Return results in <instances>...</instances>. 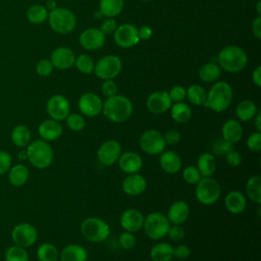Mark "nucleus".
<instances>
[{
  "instance_id": "obj_1",
  "label": "nucleus",
  "mask_w": 261,
  "mask_h": 261,
  "mask_svg": "<svg viewBox=\"0 0 261 261\" xmlns=\"http://www.w3.org/2000/svg\"><path fill=\"white\" fill-rule=\"evenodd\" d=\"M134 111L133 103L128 98L122 95H114L108 97L102 106V112L105 117L115 123L127 120Z\"/></svg>"
},
{
  "instance_id": "obj_2",
  "label": "nucleus",
  "mask_w": 261,
  "mask_h": 261,
  "mask_svg": "<svg viewBox=\"0 0 261 261\" xmlns=\"http://www.w3.org/2000/svg\"><path fill=\"white\" fill-rule=\"evenodd\" d=\"M27 159L38 169L48 168L54 159V152L50 144L42 139L31 141L25 149Z\"/></svg>"
},
{
  "instance_id": "obj_3",
  "label": "nucleus",
  "mask_w": 261,
  "mask_h": 261,
  "mask_svg": "<svg viewBox=\"0 0 261 261\" xmlns=\"http://www.w3.org/2000/svg\"><path fill=\"white\" fill-rule=\"evenodd\" d=\"M232 96V89L226 82H217L207 93L204 106L214 112H222L230 105Z\"/></svg>"
},
{
  "instance_id": "obj_4",
  "label": "nucleus",
  "mask_w": 261,
  "mask_h": 261,
  "mask_svg": "<svg viewBox=\"0 0 261 261\" xmlns=\"http://www.w3.org/2000/svg\"><path fill=\"white\" fill-rule=\"evenodd\" d=\"M218 64L229 72L241 71L247 65L248 57L245 51L238 46H226L218 54Z\"/></svg>"
},
{
  "instance_id": "obj_5",
  "label": "nucleus",
  "mask_w": 261,
  "mask_h": 261,
  "mask_svg": "<svg viewBox=\"0 0 261 261\" xmlns=\"http://www.w3.org/2000/svg\"><path fill=\"white\" fill-rule=\"evenodd\" d=\"M48 19L50 28L61 35L69 34L76 25V18L73 12L63 7H56L50 10Z\"/></svg>"
},
{
  "instance_id": "obj_6",
  "label": "nucleus",
  "mask_w": 261,
  "mask_h": 261,
  "mask_svg": "<svg viewBox=\"0 0 261 261\" xmlns=\"http://www.w3.org/2000/svg\"><path fill=\"white\" fill-rule=\"evenodd\" d=\"M81 232L86 240L92 243H102L109 237L110 227L103 219L92 216L82 222Z\"/></svg>"
},
{
  "instance_id": "obj_7",
  "label": "nucleus",
  "mask_w": 261,
  "mask_h": 261,
  "mask_svg": "<svg viewBox=\"0 0 261 261\" xmlns=\"http://www.w3.org/2000/svg\"><path fill=\"white\" fill-rule=\"evenodd\" d=\"M170 222L162 212H151L145 217L143 227L145 234L151 240H161L166 237Z\"/></svg>"
},
{
  "instance_id": "obj_8",
  "label": "nucleus",
  "mask_w": 261,
  "mask_h": 261,
  "mask_svg": "<svg viewBox=\"0 0 261 261\" xmlns=\"http://www.w3.org/2000/svg\"><path fill=\"white\" fill-rule=\"evenodd\" d=\"M221 194L220 185L212 176H204L196 184V198L203 205H212Z\"/></svg>"
},
{
  "instance_id": "obj_9",
  "label": "nucleus",
  "mask_w": 261,
  "mask_h": 261,
  "mask_svg": "<svg viewBox=\"0 0 261 261\" xmlns=\"http://www.w3.org/2000/svg\"><path fill=\"white\" fill-rule=\"evenodd\" d=\"M121 60L115 55L101 57L94 66L95 74L101 80H112L121 71Z\"/></svg>"
},
{
  "instance_id": "obj_10",
  "label": "nucleus",
  "mask_w": 261,
  "mask_h": 261,
  "mask_svg": "<svg viewBox=\"0 0 261 261\" xmlns=\"http://www.w3.org/2000/svg\"><path fill=\"white\" fill-rule=\"evenodd\" d=\"M139 145L142 151L149 155L161 154L166 147L163 135L156 129L145 130L140 136Z\"/></svg>"
},
{
  "instance_id": "obj_11",
  "label": "nucleus",
  "mask_w": 261,
  "mask_h": 261,
  "mask_svg": "<svg viewBox=\"0 0 261 261\" xmlns=\"http://www.w3.org/2000/svg\"><path fill=\"white\" fill-rule=\"evenodd\" d=\"M37 228L29 222L17 223L11 230V240L13 244L23 248L33 246L37 242Z\"/></svg>"
},
{
  "instance_id": "obj_12",
  "label": "nucleus",
  "mask_w": 261,
  "mask_h": 261,
  "mask_svg": "<svg viewBox=\"0 0 261 261\" xmlns=\"http://www.w3.org/2000/svg\"><path fill=\"white\" fill-rule=\"evenodd\" d=\"M46 110L50 118L61 121L64 120L70 111V105L68 100L60 94L51 96L46 103Z\"/></svg>"
},
{
  "instance_id": "obj_13",
  "label": "nucleus",
  "mask_w": 261,
  "mask_h": 261,
  "mask_svg": "<svg viewBox=\"0 0 261 261\" xmlns=\"http://www.w3.org/2000/svg\"><path fill=\"white\" fill-rule=\"evenodd\" d=\"M114 41L121 48H130L140 41L138 29L130 23H123L114 31Z\"/></svg>"
},
{
  "instance_id": "obj_14",
  "label": "nucleus",
  "mask_w": 261,
  "mask_h": 261,
  "mask_svg": "<svg viewBox=\"0 0 261 261\" xmlns=\"http://www.w3.org/2000/svg\"><path fill=\"white\" fill-rule=\"evenodd\" d=\"M121 151L120 144L115 140H108L104 142L97 151V157L101 164L110 166L117 162Z\"/></svg>"
},
{
  "instance_id": "obj_15",
  "label": "nucleus",
  "mask_w": 261,
  "mask_h": 261,
  "mask_svg": "<svg viewBox=\"0 0 261 261\" xmlns=\"http://www.w3.org/2000/svg\"><path fill=\"white\" fill-rule=\"evenodd\" d=\"M77 106L82 114L89 117H95L102 112L103 102L97 94L85 93L80 97Z\"/></svg>"
},
{
  "instance_id": "obj_16",
  "label": "nucleus",
  "mask_w": 261,
  "mask_h": 261,
  "mask_svg": "<svg viewBox=\"0 0 261 261\" xmlns=\"http://www.w3.org/2000/svg\"><path fill=\"white\" fill-rule=\"evenodd\" d=\"M147 109L154 114H161L166 112L171 107V100L168 92L156 91L149 95L146 101Z\"/></svg>"
},
{
  "instance_id": "obj_17",
  "label": "nucleus",
  "mask_w": 261,
  "mask_h": 261,
  "mask_svg": "<svg viewBox=\"0 0 261 261\" xmlns=\"http://www.w3.org/2000/svg\"><path fill=\"white\" fill-rule=\"evenodd\" d=\"M144 219L145 217L141 211L135 208H128L121 213L119 223L125 231L134 233L143 227Z\"/></svg>"
},
{
  "instance_id": "obj_18",
  "label": "nucleus",
  "mask_w": 261,
  "mask_h": 261,
  "mask_svg": "<svg viewBox=\"0 0 261 261\" xmlns=\"http://www.w3.org/2000/svg\"><path fill=\"white\" fill-rule=\"evenodd\" d=\"M117 162L119 169L127 174L137 173L143 167L142 157L139 155V153L134 151H126L121 153Z\"/></svg>"
},
{
  "instance_id": "obj_19",
  "label": "nucleus",
  "mask_w": 261,
  "mask_h": 261,
  "mask_svg": "<svg viewBox=\"0 0 261 261\" xmlns=\"http://www.w3.org/2000/svg\"><path fill=\"white\" fill-rule=\"evenodd\" d=\"M105 43V35L100 29L90 28L80 36V44L87 50H98Z\"/></svg>"
},
{
  "instance_id": "obj_20",
  "label": "nucleus",
  "mask_w": 261,
  "mask_h": 261,
  "mask_svg": "<svg viewBox=\"0 0 261 261\" xmlns=\"http://www.w3.org/2000/svg\"><path fill=\"white\" fill-rule=\"evenodd\" d=\"M122 191L128 196H139L147 189V179L140 173H132L124 177L121 184Z\"/></svg>"
},
{
  "instance_id": "obj_21",
  "label": "nucleus",
  "mask_w": 261,
  "mask_h": 261,
  "mask_svg": "<svg viewBox=\"0 0 261 261\" xmlns=\"http://www.w3.org/2000/svg\"><path fill=\"white\" fill-rule=\"evenodd\" d=\"M75 55L72 50L67 47H57L51 53L50 61L54 67L59 69H68L74 64Z\"/></svg>"
},
{
  "instance_id": "obj_22",
  "label": "nucleus",
  "mask_w": 261,
  "mask_h": 261,
  "mask_svg": "<svg viewBox=\"0 0 261 261\" xmlns=\"http://www.w3.org/2000/svg\"><path fill=\"white\" fill-rule=\"evenodd\" d=\"M62 132L63 128L60 122L52 118L42 121L38 126V134L40 138L46 142L57 140L61 137Z\"/></svg>"
},
{
  "instance_id": "obj_23",
  "label": "nucleus",
  "mask_w": 261,
  "mask_h": 261,
  "mask_svg": "<svg viewBox=\"0 0 261 261\" xmlns=\"http://www.w3.org/2000/svg\"><path fill=\"white\" fill-rule=\"evenodd\" d=\"M190 215V206L182 200L173 202L167 210V219L172 224H182Z\"/></svg>"
},
{
  "instance_id": "obj_24",
  "label": "nucleus",
  "mask_w": 261,
  "mask_h": 261,
  "mask_svg": "<svg viewBox=\"0 0 261 261\" xmlns=\"http://www.w3.org/2000/svg\"><path fill=\"white\" fill-rule=\"evenodd\" d=\"M224 206L230 213L240 214L244 212L247 207V198L242 192L232 190L226 194L224 198Z\"/></svg>"
},
{
  "instance_id": "obj_25",
  "label": "nucleus",
  "mask_w": 261,
  "mask_h": 261,
  "mask_svg": "<svg viewBox=\"0 0 261 261\" xmlns=\"http://www.w3.org/2000/svg\"><path fill=\"white\" fill-rule=\"evenodd\" d=\"M159 164L163 171L169 174H174L181 168V158L174 151H165L160 154Z\"/></svg>"
},
{
  "instance_id": "obj_26",
  "label": "nucleus",
  "mask_w": 261,
  "mask_h": 261,
  "mask_svg": "<svg viewBox=\"0 0 261 261\" xmlns=\"http://www.w3.org/2000/svg\"><path fill=\"white\" fill-rule=\"evenodd\" d=\"M243 133L244 130L242 124L236 119L226 120L221 127L222 139L232 145L241 141V139L243 138Z\"/></svg>"
},
{
  "instance_id": "obj_27",
  "label": "nucleus",
  "mask_w": 261,
  "mask_h": 261,
  "mask_svg": "<svg viewBox=\"0 0 261 261\" xmlns=\"http://www.w3.org/2000/svg\"><path fill=\"white\" fill-rule=\"evenodd\" d=\"M60 261H87V250L77 244H70L65 246L59 253Z\"/></svg>"
},
{
  "instance_id": "obj_28",
  "label": "nucleus",
  "mask_w": 261,
  "mask_h": 261,
  "mask_svg": "<svg viewBox=\"0 0 261 261\" xmlns=\"http://www.w3.org/2000/svg\"><path fill=\"white\" fill-rule=\"evenodd\" d=\"M29 177H30V170L22 163L14 164L8 170V181L13 187L19 188L24 186L28 182Z\"/></svg>"
},
{
  "instance_id": "obj_29",
  "label": "nucleus",
  "mask_w": 261,
  "mask_h": 261,
  "mask_svg": "<svg viewBox=\"0 0 261 261\" xmlns=\"http://www.w3.org/2000/svg\"><path fill=\"white\" fill-rule=\"evenodd\" d=\"M10 138L14 146L18 148H24L31 143L32 133L27 125L16 124L11 130Z\"/></svg>"
},
{
  "instance_id": "obj_30",
  "label": "nucleus",
  "mask_w": 261,
  "mask_h": 261,
  "mask_svg": "<svg viewBox=\"0 0 261 261\" xmlns=\"http://www.w3.org/2000/svg\"><path fill=\"white\" fill-rule=\"evenodd\" d=\"M197 168L203 177L212 176L216 170V160L213 154L202 153L197 159Z\"/></svg>"
},
{
  "instance_id": "obj_31",
  "label": "nucleus",
  "mask_w": 261,
  "mask_h": 261,
  "mask_svg": "<svg viewBox=\"0 0 261 261\" xmlns=\"http://www.w3.org/2000/svg\"><path fill=\"white\" fill-rule=\"evenodd\" d=\"M152 261H170L173 258V247L168 243H158L150 251Z\"/></svg>"
},
{
  "instance_id": "obj_32",
  "label": "nucleus",
  "mask_w": 261,
  "mask_h": 261,
  "mask_svg": "<svg viewBox=\"0 0 261 261\" xmlns=\"http://www.w3.org/2000/svg\"><path fill=\"white\" fill-rule=\"evenodd\" d=\"M170 115L175 122L185 123L191 119L192 109L184 102H176L170 107Z\"/></svg>"
},
{
  "instance_id": "obj_33",
  "label": "nucleus",
  "mask_w": 261,
  "mask_h": 261,
  "mask_svg": "<svg viewBox=\"0 0 261 261\" xmlns=\"http://www.w3.org/2000/svg\"><path fill=\"white\" fill-rule=\"evenodd\" d=\"M246 194L254 203L261 204V176L253 175L246 182Z\"/></svg>"
},
{
  "instance_id": "obj_34",
  "label": "nucleus",
  "mask_w": 261,
  "mask_h": 261,
  "mask_svg": "<svg viewBox=\"0 0 261 261\" xmlns=\"http://www.w3.org/2000/svg\"><path fill=\"white\" fill-rule=\"evenodd\" d=\"M258 112L256 104L251 100L241 101L236 109V114L238 118L242 121H250L253 119Z\"/></svg>"
},
{
  "instance_id": "obj_35",
  "label": "nucleus",
  "mask_w": 261,
  "mask_h": 261,
  "mask_svg": "<svg viewBox=\"0 0 261 261\" xmlns=\"http://www.w3.org/2000/svg\"><path fill=\"white\" fill-rule=\"evenodd\" d=\"M123 5V0H100L99 9L102 15L114 17L122 11Z\"/></svg>"
},
{
  "instance_id": "obj_36",
  "label": "nucleus",
  "mask_w": 261,
  "mask_h": 261,
  "mask_svg": "<svg viewBox=\"0 0 261 261\" xmlns=\"http://www.w3.org/2000/svg\"><path fill=\"white\" fill-rule=\"evenodd\" d=\"M39 261H58L59 252L55 245L51 243L41 244L36 252Z\"/></svg>"
},
{
  "instance_id": "obj_37",
  "label": "nucleus",
  "mask_w": 261,
  "mask_h": 261,
  "mask_svg": "<svg viewBox=\"0 0 261 261\" xmlns=\"http://www.w3.org/2000/svg\"><path fill=\"white\" fill-rule=\"evenodd\" d=\"M49 11L46 6L41 4H34L30 6L27 10V18L30 22L39 24L43 23L46 19H48Z\"/></svg>"
},
{
  "instance_id": "obj_38",
  "label": "nucleus",
  "mask_w": 261,
  "mask_h": 261,
  "mask_svg": "<svg viewBox=\"0 0 261 261\" xmlns=\"http://www.w3.org/2000/svg\"><path fill=\"white\" fill-rule=\"evenodd\" d=\"M221 75V69L219 65L213 62L204 64L199 70L200 79L205 83H212L217 81Z\"/></svg>"
},
{
  "instance_id": "obj_39",
  "label": "nucleus",
  "mask_w": 261,
  "mask_h": 261,
  "mask_svg": "<svg viewBox=\"0 0 261 261\" xmlns=\"http://www.w3.org/2000/svg\"><path fill=\"white\" fill-rule=\"evenodd\" d=\"M206 96H207L206 91L200 85L190 86L188 88L187 94H186V98H188L189 102L194 105H197V106L204 105V103L206 101Z\"/></svg>"
},
{
  "instance_id": "obj_40",
  "label": "nucleus",
  "mask_w": 261,
  "mask_h": 261,
  "mask_svg": "<svg viewBox=\"0 0 261 261\" xmlns=\"http://www.w3.org/2000/svg\"><path fill=\"white\" fill-rule=\"evenodd\" d=\"M5 261H29V253L25 248L12 245L8 247L4 254Z\"/></svg>"
},
{
  "instance_id": "obj_41",
  "label": "nucleus",
  "mask_w": 261,
  "mask_h": 261,
  "mask_svg": "<svg viewBox=\"0 0 261 261\" xmlns=\"http://www.w3.org/2000/svg\"><path fill=\"white\" fill-rule=\"evenodd\" d=\"M74 65L82 73L85 74H90L92 71H94L95 66L93 59L87 54H81L77 57H75Z\"/></svg>"
},
{
  "instance_id": "obj_42",
  "label": "nucleus",
  "mask_w": 261,
  "mask_h": 261,
  "mask_svg": "<svg viewBox=\"0 0 261 261\" xmlns=\"http://www.w3.org/2000/svg\"><path fill=\"white\" fill-rule=\"evenodd\" d=\"M66 119V124L69 129L73 132H80L85 128L86 126V120L83 115L77 114V113H69L67 115Z\"/></svg>"
},
{
  "instance_id": "obj_43",
  "label": "nucleus",
  "mask_w": 261,
  "mask_h": 261,
  "mask_svg": "<svg viewBox=\"0 0 261 261\" xmlns=\"http://www.w3.org/2000/svg\"><path fill=\"white\" fill-rule=\"evenodd\" d=\"M203 176L195 165H189L182 170V178L189 185H196Z\"/></svg>"
},
{
  "instance_id": "obj_44",
  "label": "nucleus",
  "mask_w": 261,
  "mask_h": 261,
  "mask_svg": "<svg viewBox=\"0 0 261 261\" xmlns=\"http://www.w3.org/2000/svg\"><path fill=\"white\" fill-rule=\"evenodd\" d=\"M137 239L133 232L123 231L118 237V244L124 250H130L136 246Z\"/></svg>"
},
{
  "instance_id": "obj_45",
  "label": "nucleus",
  "mask_w": 261,
  "mask_h": 261,
  "mask_svg": "<svg viewBox=\"0 0 261 261\" xmlns=\"http://www.w3.org/2000/svg\"><path fill=\"white\" fill-rule=\"evenodd\" d=\"M246 145L248 149L252 152H259L261 150V132L252 133L246 141Z\"/></svg>"
},
{
  "instance_id": "obj_46",
  "label": "nucleus",
  "mask_w": 261,
  "mask_h": 261,
  "mask_svg": "<svg viewBox=\"0 0 261 261\" xmlns=\"http://www.w3.org/2000/svg\"><path fill=\"white\" fill-rule=\"evenodd\" d=\"M53 64L50 59H41L36 64V72L40 76H48L53 71Z\"/></svg>"
},
{
  "instance_id": "obj_47",
  "label": "nucleus",
  "mask_w": 261,
  "mask_h": 261,
  "mask_svg": "<svg viewBox=\"0 0 261 261\" xmlns=\"http://www.w3.org/2000/svg\"><path fill=\"white\" fill-rule=\"evenodd\" d=\"M12 166V156L5 150H0V175L8 172Z\"/></svg>"
},
{
  "instance_id": "obj_48",
  "label": "nucleus",
  "mask_w": 261,
  "mask_h": 261,
  "mask_svg": "<svg viewBox=\"0 0 261 261\" xmlns=\"http://www.w3.org/2000/svg\"><path fill=\"white\" fill-rule=\"evenodd\" d=\"M212 148H213V151L216 154H218V155H225V154H227L229 151H231L233 149V145L228 143L224 139L220 138V139H217L214 142Z\"/></svg>"
},
{
  "instance_id": "obj_49",
  "label": "nucleus",
  "mask_w": 261,
  "mask_h": 261,
  "mask_svg": "<svg viewBox=\"0 0 261 261\" xmlns=\"http://www.w3.org/2000/svg\"><path fill=\"white\" fill-rule=\"evenodd\" d=\"M187 90L182 86H174L168 92L171 102H182L186 99Z\"/></svg>"
},
{
  "instance_id": "obj_50",
  "label": "nucleus",
  "mask_w": 261,
  "mask_h": 261,
  "mask_svg": "<svg viewBox=\"0 0 261 261\" xmlns=\"http://www.w3.org/2000/svg\"><path fill=\"white\" fill-rule=\"evenodd\" d=\"M168 238L174 242L181 241L185 238V229L180 226V224H173L169 226L167 234Z\"/></svg>"
},
{
  "instance_id": "obj_51",
  "label": "nucleus",
  "mask_w": 261,
  "mask_h": 261,
  "mask_svg": "<svg viewBox=\"0 0 261 261\" xmlns=\"http://www.w3.org/2000/svg\"><path fill=\"white\" fill-rule=\"evenodd\" d=\"M101 91H102V94L108 98V97L116 95L117 86L112 80H105V82L102 84Z\"/></svg>"
},
{
  "instance_id": "obj_52",
  "label": "nucleus",
  "mask_w": 261,
  "mask_h": 261,
  "mask_svg": "<svg viewBox=\"0 0 261 261\" xmlns=\"http://www.w3.org/2000/svg\"><path fill=\"white\" fill-rule=\"evenodd\" d=\"M225 156V161L226 163L231 166V167H238L241 163H242V156L239 152L234 151L233 149L231 151H229L227 154L224 155Z\"/></svg>"
},
{
  "instance_id": "obj_53",
  "label": "nucleus",
  "mask_w": 261,
  "mask_h": 261,
  "mask_svg": "<svg viewBox=\"0 0 261 261\" xmlns=\"http://www.w3.org/2000/svg\"><path fill=\"white\" fill-rule=\"evenodd\" d=\"M166 145H176L180 141V133L176 129H169L163 135Z\"/></svg>"
},
{
  "instance_id": "obj_54",
  "label": "nucleus",
  "mask_w": 261,
  "mask_h": 261,
  "mask_svg": "<svg viewBox=\"0 0 261 261\" xmlns=\"http://www.w3.org/2000/svg\"><path fill=\"white\" fill-rule=\"evenodd\" d=\"M116 21L113 17H108L106 18L102 24H101V32L104 34V35H110L112 33H114V31L116 30Z\"/></svg>"
},
{
  "instance_id": "obj_55",
  "label": "nucleus",
  "mask_w": 261,
  "mask_h": 261,
  "mask_svg": "<svg viewBox=\"0 0 261 261\" xmlns=\"http://www.w3.org/2000/svg\"><path fill=\"white\" fill-rule=\"evenodd\" d=\"M191 255V249L187 245H178L173 248V257L184 260Z\"/></svg>"
},
{
  "instance_id": "obj_56",
  "label": "nucleus",
  "mask_w": 261,
  "mask_h": 261,
  "mask_svg": "<svg viewBox=\"0 0 261 261\" xmlns=\"http://www.w3.org/2000/svg\"><path fill=\"white\" fill-rule=\"evenodd\" d=\"M252 32L257 39H261V16H257L252 22Z\"/></svg>"
},
{
  "instance_id": "obj_57",
  "label": "nucleus",
  "mask_w": 261,
  "mask_h": 261,
  "mask_svg": "<svg viewBox=\"0 0 261 261\" xmlns=\"http://www.w3.org/2000/svg\"><path fill=\"white\" fill-rule=\"evenodd\" d=\"M138 36L140 40H149L152 36V30L147 25H143L138 30Z\"/></svg>"
},
{
  "instance_id": "obj_58",
  "label": "nucleus",
  "mask_w": 261,
  "mask_h": 261,
  "mask_svg": "<svg viewBox=\"0 0 261 261\" xmlns=\"http://www.w3.org/2000/svg\"><path fill=\"white\" fill-rule=\"evenodd\" d=\"M252 80L257 87H261V66H258L252 72Z\"/></svg>"
},
{
  "instance_id": "obj_59",
  "label": "nucleus",
  "mask_w": 261,
  "mask_h": 261,
  "mask_svg": "<svg viewBox=\"0 0 261 261\" xmlns=\"http://www.w3.org/2000/svg\"><path fill=\"white\" fill-rule=\"evenodd\" d=\"M253 119H255V126L257 132H261V112L258 111Z\"/></svg>"
},
{
  "instance_id": "obj_60",
  "label": "nucleus",
  "mask_w": 261,
  "mask_h": 261,
  "mask_svg": "<svg viewBox=\"0 0 261 261\" xmlns=\"http://www.w3.org/2000/svg\"><path fill=\"white\" fill-rule=\"evenodd\" d=\"M17 157H18V159H21V160L27 159V153H25V150H22V151L18 152Z\"/></svg>"
},
{
  "instance_id": "obj_61",
  "label": "nucleus",
  "mask_w": 261,
  "mask_h": 261,
  "mask_svg": "<svg viewBox=\"0 0 261 261\" xmlns=\"http://www.w3.org/2000/svg\"><path fill=\"white\" fill-rule=\"evenodd\" d=\"M46 8H47V9H50V10H52V9L56 8V6H55V2L50 0V1L47 3V6H46Z\"/></svg>"
},
{
  "instance_id": "obj_62",
  "label": "nucleus",
  "mask_w": 261,
  "mask_h": 261,
  "mask_svg": "<svg viewBox=\"0 0 261 261\" xmlns=\"http://www.w3.org/2000/svg\"><path fill=\"white\" fill-rule=\"evenodd\" d=\"M256 10H257V13H258V15L260 16V15H261V2H260V1H258V2H257Z\"/></svg>"
},
{
  "instance_id": "obj_63",
  "label": "nucleus",
  "mask_w": 261,
  "mask_h": 261,
  "mask_svg": "<svg viewBox=\"0 0 261 261\" xmlns=\"http://www.w3.org/2000/svg\"><path fill=\"white\" fill-rule=\"evenodd\" d=\"M142 1H151V0H142Z\"/></svg>"
}]
</instances>
